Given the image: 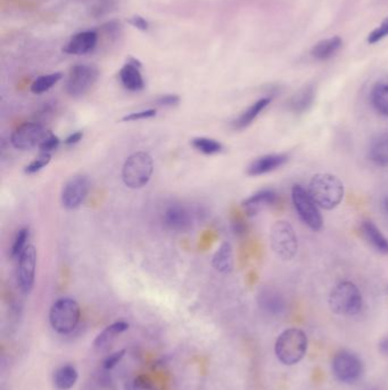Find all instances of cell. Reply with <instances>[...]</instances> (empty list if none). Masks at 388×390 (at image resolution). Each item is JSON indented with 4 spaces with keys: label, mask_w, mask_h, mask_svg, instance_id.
Listing matches in <instances>:
<instances>
[{
    "label": "cell",
    "mask_w": 388,
    "mask_h": 390,
    "mask_svg": "<svg viewBox=\"0 0 388 390\" xmlns=\"http://www.w3.org/2000/svg\"><path fill=\"white\" fill-rule=\"evenodd\" d=\"M309 194L320 208L331 210L340 205L344 197V184L331 173H316L309 183Z\"/></svg>",
    "instance_id": "obj_1"
},
{
    "label": "cell",
    "mask_w": 388,
    "mask_h": 390,
    "mask_svg": "<svg viewBox=\"0 0 388 390\" xmlns=\"http://www.w3.org/2000/svg\"><path fill=\"white\" fill-rule=\"evenodd\" d=\"M308 350V337L302 330L292 327L278 337L275 346L277 359L282 364L294 365L302 361Z\"/></svg>",
    "instance_id": "obj_2"
},
{
    "label": "cell",
    "mask_w": 388,
    "mask_h": 390,
    "mask_svg": "<svg viewBox=\"0 0 388 390\" xmlns=\"http://www.w3.org/2000/svg\"><path fill=\"white\" fill-rule=\"evenodd\" d=\"M362 295L353 282L343 281L331 290L329 307L337 315H357L362 308Z\"/></svg>",
    "instance_id": "obj_3"
},
{
    "label": "cell",
    "mask_w": 388,
    "mask_h": 390,
    "mask_svg": "<svg viewBox=\"0 0 388 390\" xmlns=\"http://www.w3.org/2000/svg\"><path fill=\"white\" fill-rule=\"evenodd\" d=\"M81 310L79 303L71 298H61L52 303L49 312V322L52 329L61 335L74 331L80 322Z\"/></svg>",
    "instance_id": "obj_4"
},
{
    "label": "cell",
    "mask_w": 388,
    "mask_h": 390,
    "mask_svg": "<svg viewBox=\"0 0 388 390\" xmlns=\"http://www.w3.org/2000/svg\"><path fill=\"white\" fill-rule=\"evenodd\" d=\"M154 171V161L146 152H137L130 156L122 168V180L130 188L146 186Z\"/></svg>",
    "instance_id": "obj_5"
},
{
    "label": "cell",
    "mask_w": 388,
    "mask_h": 390,
    "mask_svg": "<svg viewBox=\"0 0 388 390\" xmlns=\"http://www.w3.org/2000/svg\"><path fill=\"white\" fill-rule=\"evenodd\" d=\"M270 243L273 252L282 260H291L299 251V240L293 226L285 220L273 224L270 231Z\"/></svg>",
    "instance_id": "obj_6"
},
{
    "label": "cell",
    "mask_w": 388,
    "mask_h": 390,
    "mask_svg": "<svg viewBox=\"0 0 388 390\" xmlns=\"http://www.w3.org/2000/svg\"><path fill=\"white\" fill-rule=\"evenodd\" d=\"M292 200L294 208L305 225L312 231H320L323 226V220L320 214L319 207L314 202L310 194L301 185L292 188Z\"/></svg>",
    "instance_id": "obj_7"
},
{
    "label": "cell",
    "mask_w": 388,
    "mask_h": 390,
    "mask_svg": "<svg viewBox=\"0 0 388 390\" xmlns=\"http://www.w3.org/2000/svg\"><path fill=\"white\" fill-rule=\"evenodd\" d=\"M99 71L92 64H77L71 67L67 77V92L72 97H80L89 92L97 81Z\"/></svg>",
    "instance_id": "obj_8"
},
{
    "label": "cell",
    "mask_w": 388,
    "mask_h": 390,
    "mask_svg": "<svg viewBox=\"0 0 388 390\" xmlns=\"http://www.w3.org/2000/svg\"><path fill=\"white\" fill-rule=\"evenodd\" d=\"M333 372L340 381L353 384L362 376V362L355 354L342 350L333 359Z\"/></svg>",
    "instance_id": "obj_9"
},
{
    "label": "cell",
    "mask_w": 388,
    "mask_h": 390,
    "mask_svg": "<svg viewBox=\"0 0 388 390\" xmlns=\"http://www.w3.org/2000/svg\"><path fill=\"white\" fill-rule=\"evenodd\" d=\"M35 269H37V250L28 246L18 257V284L24 295H29L35 286Z\"/></svg>",
    "instance_id": "obj_10"
},
{
    "label": "cell",
    "mask_w": 388,
    "mask_h": 390,
    "mask_svg": "<svg viewBox=\"0 0 388 390\" xmlns=\"http://www.w3.org/2000/svg\"><path fill=\"white\" fill-rule=\"evenodd\" d=\"M46 133L43 124L38 122H26L14 130L11 136V143L18 150H31L35 146H39Z\"/></svg>",
    "instance_id": "obj_11"
},
{
    "label": "cell",
    "mask_w": 388,
    "mask_h": 390,
    "mask_svg": "<svg viewBox=\"0 0 388 390\" xmlns=\"http://www.w3.org/2000/svg\"><path fill=\"white\" fill-rule=\"evenodd\" d=\"M89 188V180L86 176L79 175L72 177L62 190L61 199L64 208L69 210L79 208L88 195Z\"/></svg>",
    "instance_id": "obj_12"
},
{
    "label": "cell",
    "mask_w": 388,
    "mask_h": 390,
    "mask_svg": "<svg viewBox=\"0 0 388 390\" xmlns=\"http://www.w3.org/2000/svg\"><path fill=\"white\" fill-rule=\"evenodd\" d=\"M163 224L170 231L187 233L193 227V217L184 205L173 203L164 211Z\"/></svg>",
    "instance_id": "obj_13"
},
{
    "label": "cell",
    "mask_w": 388,
    "mask_h": 390,
    "mask_svg": "<svg viewBox=\"0 0 388 390\" xmlns=\"http://www.w3.org/2000/svg\"><path fill=\"white\" fill-rule=\"evenodd\" d=\"M97 32L88 30V31L79 32L71 38V40L64 47L63 52L70 55H86L94 52L97 46Z\"/></svg>",
    "instance_id": "obj_14"
},
{
    "label": "cell",
    "mask_w": 388,
    "mask_h": 390,
    "mask_svg": "<svg viewBox=\"0 0 388 390\" xmlns=\"http://www.w3.org/2000/svg\"><path fill=\"white\" fill-rule=\"evenodd\" d=\"M288 161V156L285 153L265 154L254 160L248 167V175L250 176H262L265 173L279 169Z\"/></svg>",
    "instance_id": "obj_15"
},
{
    "label": "cell",
    "mask_w": 388,
    "mask_h": 390,
    "mask_svg": "<svg viewBox=\"0 0 388 390\" xmlns=\"http://www.w3.org/2000/svg\"><path fill=\"white\" fill-rule=\"evenodd\" d=\"M316 86L314 84L305 85L288 99V110L295 114L308 112L316 101Z\"/></svg>",
    "instance_id": "obj_16"
},
{
    "label": "cell",
    "mask_w": 388,
    "mask_h": 390,
    "mask_svg": "<svg viewBox=\"0 0 388 390\" xmlns=\"http://www.w3.org/2000/svg\"><path fill=\"white\" fill-rule=\"evenodd\" d=\"M141 64L135 58L124 64L120 70V80L126 90L130 92H139L144 90L145 81L140 72Z\"/></svg>",
    "instance_id": "obj_17"
},
{
    "label": "cell",
    "mask_w": 388,
    "mask_h": 390,
    "mask_svg": "<svg viewBox=\"0 0 388 390\" xmlns=\"http://www.w3.org/2000/svg\"><path fill=\"white\" fill-rule=\"evenodd\" d=\"M279 197L275 190L271 188H265L261 191L256 192L253 195L245 200L243 202V208L248 212V216H254L257 214L262 209L270 207L275 205L278 201Z\"/></svg>",
    "instance_id": "obj_18"
},
{
    "label": "cell",
    "mask_w": 388,
    "mask_h": 390,
    "mask_svg": "<svg viewBox=\"0 0 388 390\" xmlns=\"http://www.w3.org/2000/svg\"><path fill=\"white\" fill-rule=\"evenodd\" d=\"M342 46V38L334 36V37L326 38V39L318 41L311 48L310 54L316 61H327V60L334 58Z\"/></svg>",
    "instance_id": "obj_19"
},
{
    "label": "cell",
    "mask_w": 388,
    "mask_h": 390,
    "mask_svg": "<svg viewBox=\"0 0 388 390\" xmlns=\"http://www.w3.org/2000/svg\"><path fill=\"white\" fill-rule=\"evenodd\" d=\"M360 232L367 242L370 244L375 250L380 254H388V239L382 234L376 225L370 220H365L360 226Z\"/></svg>",
    "instance_id": "obj_20"
},
{
    "label": "cell",
    "mask_w": 388,
    "mask_h": 390,
    "mask_svg": "<svg viewBox=\"0 0 388 390\" xmlns=\"http://www.w3.org/2000/svg\"><path fill=\"white\" fill-rule=\"evenodd\" d=\"M270 103L271 97H262V99L254 102L253 104L248 107L236 120H233V129L242 130L248 128L269 107Z\"/></svg>",
    "instance_id": "obj_21"
},
{
    "label": "cell",
    "mask_w": 388,
    "mask_h": 390,
    "mask_svg": "<svg viewBox=\"0 0 388 390\" xmlns=\"http://www.w3.org/2000/svg\"><path fill=\"white\" fill-rule=\"evenodd\" d=\"M369 160L378 167H388V134L382 133L371 141Z\"/></svg>",
    "instance_id": "obj_22"
},
{
    "label": "cell",
    "mask_w": 388,
    "mask_h": 390,
    "mask_svg": "<svg viewBox=\"0 0 388 390\" xmlns=\"http://www.w3.org/2000/svg\"><path fill=\"white\" fill-rule=\"evenodd\" d=\"M259 305L265 312L278 315L285 310L286 303L279 292L265 288L259 293Z\"/></svg>",
    "instance_id": "obj_23"
},
{
    "label": "cell",
    "mask_w": 388,
    "mask_h": 390,
    "mask_svg": "<svg viewBox=\"0 0 388 390\" xmlns=\"http://www.w3.org/2000/svg\"><path fill=\"white\" fill-rule=\"evenodd\" d=\"M370 103L377 112L388 118V82L379 81L370 92Z\"/></svg>",
    "instance_id": "obj_24"
},
{
    "label": "cell",
    "mask_w": 388,
    "mask_h": 390,
    "mask_svg": "<svg viewBox=\"0 0 388 390\" xmlns=\"http://www.w3.org/2000/svg\"><path fill=\"white\" fill-rule=\"evenodd\" d=\"M212 265L216 271L221 273H229L233 271V248L229 243H223L213 256Z\"/></svg>",
    "instance_id": "obj_25"
},
{
    "label": "cell",
    "mask_w": 388,
    "mask_h": 390,
    "mask_svg": "<svg viewBox=\"0 0 388 390\" xmlns=\"http://www.w3.org/2000/svg\"><path fill=\"white\" fill-rule=\"evenodd\" d=\"M78 371L73 365H63L54 374V384L60 390H69L77 384Z\"/></svg>",
    "instance_id": "obj_26"
},
{
    "label": "cell",
    "mask_w": 388,
    "mask_h": 390,
    "mask_svg": "<svg viewBox=\"0 0 388 390\" xmlns=\"http://www.w3.org/2000/svg\"><path fill=\"white\" fill-rule=\"evenodd\" d=\"M128 329H129V324L127 322L118 321L111 324V325H109L106 329L103 330L97 335L94 345H95L96 348H98V350H101L104 347L111 344L116 337L123 333L124 331H127Z\"/></svg>",
    "instance_id": "obj_27"
},
{
    "label": "cell",
    "mask_w": 388,
    "mask_h": 390,
    "mask_svg": "<svg viewBox=\"0 0 388 390\" xmlns=\"http://www.w3.org/2000/svg\"><path fill=\"white\" fill-rule=\"evenodd\" d=\"M190 144L195 150L199 151L201 153L206 154V156L218 154L223 150V145L221 143L218 142L216 139H207V137H196V139H192Z\"/></svg>",
    "instance_id": "obj_28"
},
{
    "label": "cell",
    "mask_w": 388,
    "mask_h": 390,
    "mask_svg": "<svg viewBox=\"0 0 388 390\" xmlns=\"http://www.w3.org/2000/svg\"><path fill=\"white\" fill-rule=\"evenodd\" d=\"M62 73L55 72L50 75H40L39 78L35 79L31 85V92L37 95L46 93L50 88L57 84L58 81L61 80Z\"/></svg>",
    "instance_id": "obj_29"
},
{
    "label": "cell",
    "mask_w": 388,
    "mask_h": 390,
    "mask_svg": "<svg viewBox=\"0 0 388 390\" xmlns=\"http://www.w3.org/2000/svg\"><path fill=\"white\" fill-rule=\"evenodd\" d=\"M30 232L29 229H21L18 232V234L15 237L14 242H13L12 250H11V256L13 258L20 257V254L23 252L24 249L26 248V241L29 240Z\"/></svg>",
    "instance_id": "obj_30"
},
{
    "label": "cell",
    "mask_w": 388,
    "mask_h": 390,
    "mask_svg": "<svg viewBox=\"0 0 388 390\" xmlns=\"http://www.w3.org/2000/svg\"><path fill=\"white\" fill-rule=\"evenodd\" d=\"M388 37V16H386L384 20L380 22L379 26H376L372 31L369 33L367 37V41L370 45H375V43H379L382 39H385Z\"/></svg>",
    "instance_id": "obj_31"
},
{
    "label": "cell",
    "mask_w": 388,
    "mask_h": 390,
    "mask_svg": "<svg viewBox=\"0 0 388 390\" xmlns=\"http://www.w3.org/2000/svg\"><path fill=\"white\" fill-rule=\"evenodd\" d=\"M50 160H52V154L41 152L33 161L30 162L29 165L26 166V170L24 171L28 175L38 173V171H40L41 169L46 167L49 162H50Z\"/></svg>",
    "instance_id": "obj_32"
},
{
    "label": "cell",
    "mask_w": 388,
    "mask_h": 390,
    "mask_svg": "<svg viewBox=\"0 0 388 390\" xmlns=\"http://www.w3.org/2000/svg\"><path fill=\"white\" fill-rule=\"evenodd\" d=\"M60 143H61V141L56 135L50 133V131H47L46 135L43 136V141L39 144V148H40V152H43V153H50L52 151L57 150Z\"/></svg>",
    "instance_id": "obj_33"
},
{
    "label": "cell",
    "mask_w": 388,
    "mask_h": 390,
    "mask_svg": "<svg viewBox=\"0 0 388 390\" xmlns=\"http://www.w3.org/2000/svg\"><path fill=\"white\" fill-rule=\"evenodd\" d=\"M156 116V110L154 109H148V110L139 111V112L130 113L128 116L122 118V121H139V120H145V119H150Z\"/></svg>",
    "instance_id": "obj_34"
},
{
    "label": "cell",
    "mask_w": 388,
    "mask_h": 390,
    "mask_svg": "<svg viewBox=\"0 0 388 390\" xmlns=\"http://www.w3.org/2000/svg\"><path fill=\"white\" fill-rule=\"evenodd\" d=\"M124 354H126V350H120V352H116V353H113L112 355H109L105 361H104V367L107 369V370H111L113 367H116V365L120 363L122 359H123Z\"/></svg>",
    "instance_id": "obj_35"
},
{
    "label": "cell",
    "mask_w": 388,
    "mask_h": 390,
    "mask_svg": "<svg viewBox=\"0 0 388 390\" xmlns=\"http://www.w3.org/2000/svg\"><path fill=\"white\" fill-rule=\"evenodd\" d=\"M128 22H129L131 26L137 28V29L141 30V31H147V30L150 29V23H148V21L145 20L143 16H139V15L133 16V18H130Z\"/></svg>",
    "instance_id": "obj_36"
},
{
    "label": "cell",
    "mask_w": 388,
    "mask_h": 390,
    "mask_svg": "<svg viewBox=\"0 0 388 390\" xmlns=\"http://www.w3.org/2000/svg\"><path fill=\"white\" fill-rule=\"evenodd\" d=\"M180 102V97L178 95H164L157 99V104L162 107H176Z\"/></svg>",
    "instance_id": "obj_37"
},
{
    "label": "cell",
    "mask_w": 388,
    "mask_h": 390,
    "mask_svg": "<svg viewBox=\"0 0 388 390\" xmlns=\"http://www.w3.org/2000/svg\"><path fill=\"white\" fill-rule=\"evenodd\" d=\"M82 137H84L82 131H75V133L71 134L70 136H67L64 143L67 145H74L80 142Z\"/></svg>",
    "instance_id": "obj_38"
},
{
    "label": "cell",
    "mask_w": 388,
    "mask_h": 390,
    "mask_svg": "<svg viewBox=\"0 0 388 390\" xmlns=\"http://www.w3.org/2000/svg\"><path fill=\"white\" fill-rule=\"evenodd\" d=\"M233 231H235V233L238 235L245 234L246 231H248V226L245 225L243 220H237V222L233 223Z\"/></svg>",
    "instance_id": "obj_39"
},
{
    "label": "cell",
    "mask_w": 388,
    "mask_h": 390,
    "mask_svg": "<svg viewBox=\"0 0 388 390\" xmlns=\"http://www.w3.org/2000/svg\"><path fill=\"white\" fill-rule=\"evenodd\" d=\"M380 352H382V354H386V355H388V338L384 339V340L380 342Z\"/></svg>",
    "instance_id": "obj_40"
},
{
    "label": "cell",
    "mask_w": 388,
    "mask_h": 390,
    "mask_svg": "<svg viewBox=\"0 0 388 390\" xmlns=\"http://www.w3.org/2000/svg\"><path fill=\"white\" fill-rule=\"evenodd\" d=\"M382 211H384V214H385L386 216L388 217V195H386V197H382Z\"/></svg>",
    "instance_id": "obj_41"
}]
</instances>
